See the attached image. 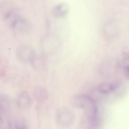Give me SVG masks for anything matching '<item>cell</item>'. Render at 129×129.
<instances>
[{"label":"cell","instance_id":"52a82bcc","mask_svg":"<svg viewBox=\"0 0 129 129\" xmlns=\"http://www.w3.org/2000/svg\"><path fill=\"white\" fill-rule=\"evenodd\" d=\"M69 8L67 4L61 3L54 7L52 10V14L54 17L57 18L65 16L68 13Z\"/></svg>","mask_w":129,"mask_h":129},{"label":"cell","instance_id":"8992f818","mask_svg":"<svg viewBox=\"0 0 129 129\" xmlns=\"http://www.w3.org/2000/svg\"><path fill=\"white\" fill-rule=\"evenodd\" d=\"M11 27L17 32L23 33L28 31L30 29L29 23L24 19L17 18L12 21Z\"/></svg>","mask_w":129,"mask_h":129},{"label":"cell","instance_id":"277c9868","mask_svg":"<svg viewBox=\"0 0 129 129\" xmlns=\"http://www.w3.org/2000/svg\"><path fill=\"white\" fill-rule=\"evenodd\" d=\"M32 100L28 92L23 91L19 93L16 100V106L19 109L25 110L32 105Z\"/></svg>","mask_w":129,"mask_h":129},{"label":"cell","instance_id":"9c48e42d","mask_svg":"<svg viewBox=\"0 0 129 129\" xmlns=\"http://www.w3.org/2000/svg\"><path fill=\"white\" fill-rule=\"evenodd\" d=\"M44 89L40 87H37L33 89V94L36 100H40L45 93Z\"/></svg>","mask_w":129,"mask_h":129},{"label":"cell","instance_id":"30bf717a","mask_svg":"<svg viewBox=\"0 0 129 129\" xmlns=\"http://www.w3.org/2000/svg\"><path fill=\"white\" fill-rule=\"evenodd\" d=\"M14 129H29L28 126L24 120L18 119L15 121Z\"/></svg>","mask_w":129,"mask_h":129},{"label":"cell","instance_id":"5b68a950","mask_svg":"<svg viewBox=\"0 0 129 129\" xmlns=\"http://www.w3.org/2000/svg\"><path fill=\"white\" fill-rule=\"evenodd\" d=\"M35 53L29 47L22 46L20 47L16 52L17 56L20 61L22 62H31Z\"/></svg>","mask_w":129,"mask_h":129},{"label":"cell","instance_id":"6da1fadb","mask_svg":"<svg viewBox=\"0 0 129 129\" xmlns=\"http://www.w3.org/2000/svg\"><path fill=\"white\" fill-rule=\"evenodd\" d=\"M74 101L76 106L86 111L89 117H95L97 110L96 103L92 98L87 95H79L75 98Z\"/></svg>","mask_w":129,"mask_h":129},{"label":"cell","instance_id":"ba28073f","mask_svg":"<svg viewBox=\"0 0 129 129\" xmlns=\"http://www.w3.org/2000/svg\"><path fill=\"white\" fill-rule=\"evenodd\" d=\"M116 89V86L110 83H104L98 86V92L104 94H108L114 91Z\"/></svg>","mask_w":129,"mask_h":129},{"label":"cell","instance_id":"7a4b0ae2","mask_svg":"<svg viewBox=\"0 0 129 129\" xmlns=\"http://www.w3.org/2000/svg\"><path fill=\"white\" fill-rule=\"evenodd\" d=\"M74 117V114L71 111L67 108H62L57 114V122L60 126L68 127L72 123Z\"/></svg>","mask_w":129,"mask_h":129},{"label":"cell","instance_id":"3957f363","mask_svg":"<svg viewBox=\"0 0 129 129\" xmlns=\"http://www.w3.org/2000/svg\"><path fill=\"white\" fill-rule=\"evenodd\" d=\"M11 107V101L7 95L0 96V127L4 124Z\"/></svg>","mask_w":129,"mask_h":129}]
</instances>
